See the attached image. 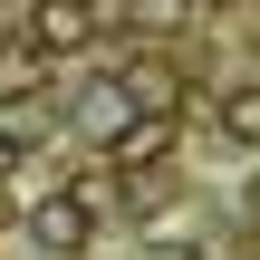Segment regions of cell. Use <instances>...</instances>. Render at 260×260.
I'll list each match as a JSON object with an SVG mask.
<instances>
[{
	"mask_svg": "<svg viewBox=\"0 0 260 260\" xmlns=\"http://www.w3.org/2000/svg\"><path fill=\"white\" fill-rule=\"evenodd\" d=\"M154 154H174V106H145V116L106 145V164H116V174H145Z\"/></svg>",
	"mask_w": 260,
	"mask_h": 260,
	"instance_id": "277c9868",
	"label": "cell"
},
{
	"mask_svg": "<svg viewBox=\"0 0 260 260\" xmlns=\"http://www.w3.org/2000/svg\"><path fill=\"white\" fill-rule=\"evenodd\" d=\"M222 125H232L241 145H260V87H232V96H222Z\"/></svg>",
	"mask_w": 260,
	"mask_h": 260,
	"instance_id": "5b68a950",
	"label": "cell"
},
{
	"mask_svg": "<svg viewBox=\"0 0 260 260\" xmlns=\"http://www.w3.org/2000/svg\"><path fill=\"white\" fill-rule=\"evenodd\" d=\"M96 29H106L96 0H29V48L39 58H77V48H96Z\"/></svg>",
	"mask_w": 260,
	"mask_h": 260,
	"instance_id": "6da1fadb",
	"label": "cell"
},
{
	"mask_svg": "<svg viewBox=\"0 0 260 260\" xmlns=\"http://www.w3.org/2000/svg\"><path fill=\"white\" fill-rule=\"evenodd\" d=\"M77 125H87L96 145H116V135L135 125V77H96V87L77 96Z\"/></svg>",
	"mask_w": 260,
	"mask_h": 260,
	"instance_id": "3957f363",
	"label": "cell"
},
{
	"mask_svg": "<svg viewBox=\"0 0 260 260\" xmlns=\"http://www.w3.org/2000/svg\"><path fill=\"white\" fill-rule=\"evenodd\" d=\"M251 203H260V193H251Z\"/></svg>",
	"mask_w": 260,
	"mask_h": 260,
	"instance_id": "52a82bcc",
	"label": "cell"
},
{
	"mask_svg": "<svg viewBox=\"0 0 260 260\" xmlns=\"http://www.w3.org/2000/svg\"><path fill=\"white\" fill-rule=\"evenodd\" d=\"M10 164H19V135H10V125H0V174H10Z\"/></svg>",
	"mask_w": 260,
	"mask_h": 260,
	"instance_id": "8992f818",
	"label": "cell"
},
{
	"mask_svg": "<svg viewBox=\"0 0 260 260\" xmlns=\"http://www.w3.org/2000/svg\"><path fill=\"white\" fill-rule=\"evenodd\" d=\"M29 241H39V251H87V241H96V183L48 193V203L29 212Z\"/></svg>",
	"mask_w": 260,
	"mask_h": 260,
	"instance_id": "7a4b0ae2",
	"label": "cell"
}]
</instances>
